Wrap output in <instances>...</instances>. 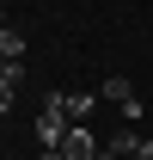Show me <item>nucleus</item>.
Here are the masks:
<instances>
[{"label": "nucleus", "instance_id": "f03ea898", "mask_svg": "<svg viewBox=\"0 0 153 160\" xmlns=\"http://www.w3.org/2000/svg\"><path fill=\"white\" fill-rule=\"evenodd\" d=\"M55 154H61V160H98V136L74 123V129H67V142H61Z\"/></svg>", "mask_w": 153, "mask_h": 160}, {"label": "nucleus", "instance_id": "0eeeda50", "mask_svg": "<svg viewBox=\"0 0 153 160\" xmlns=\"http://www.w3.org/2000/svg\"><path fill=\"white\" fill-rule=\"evenodd\" d=\"M0 56H6V62H25V31L6 25V31H0Z\"/></svg>", "mask_w": 153, "mask_h": 160}, {"label": "nucleus", "instance_id": "20e7f679", "mask_svg": "<svg viewBox=\"0 0 153 160\" xmlns=\"http://www.w3.org/2000/svg\"><path fill=\"white\" fill-rule=\"evenodd\" d=\"M55 99H61V111H67L74 123H86V117H92V92H55Z\"/></svg>", "mask_w": 153, "mask_h": 160}, {"label": "nucleus", "instance_id": "9d476101", "mask_svg": "<svg viewBox=\"0 0 153 160\" xmlns=\"http://www.w3.org/2000/svg\"><path fill=\"white\" fill-rule=\"evenodd\" d=\"M0 31H6V12H0Z\"/></svg>", "mask_w": 153, "mask_h": 160}, {"label": "nucleus", "instance_id": "423d86ee", "mask_svg": "<svg viewBox=\"0 0 153 160\" xmlns=\"http://www.w3.org/2000/svg\"><path fill=\"white\" fill-rule=\"evenodd\" d=\"M98 92H104V99H116V105H135V86H129L123 74H110L104 86H98Z\"/></svg>", "mask_w": 153, "mask_h": 160}, {"label": "nucleus", "instance_id": "7ed1b4c3", "mask_svg": "<svg viewBox=\"0 0 153 160\" xmlns=\"http://www.w3.org/2000/svg\"><path fill=\"white\" fill-rule=\"evenodd\" d=\"M19 80H25V68H19V62H0V111L12 105V92H19Z\"/></svg>", "mask_w": 153, "mask_h": 160}, {"label": "nucleus", "instance_id": "f257e3e1", "mask_svg": "<svg viewBox=\"0 0 153 160\" xmlns=\"http://www.w3.org/2000/svg\"><path fill=\"white\" fill-rule=\"evenodd\" d=\"M67 129H74V117H67V111H61V99L49 92V99H43V111H37V142H43V148H61V142H67Z\"/></svg>", "mask_w": 153, "mask_h": 160}, {"label": "nucleus", "instance_id": "6e6552de", "mask_svg": "<svg viewBox=\"0 0 153 160\" xmlns=\"http://www.w3.org/2000/svg\"><path fill=\"white\" fill-rule=\"evenodd\" d=\"M135 160H153V136H147V142H141V148H135Z\"/></svg>", "mask_w": 153, "mask_h": 160}, {"label": "nucleus", "instance_id": "39448f33", "mask_svg": "<svg viewBox=\"0 0 153 160\" xmlns=\"http://www.w3.org/2000/svg\"><path fill=\"white\" fill-rule=\"evenodd\" d=\"M104 148H110L116 160H135V148H141V136H135V129H116V136L104 142Z\"/></svg>", "mask_w": 153, "mask_h": 160}, {"label": "nucleus", "instance_id": "1a4fd4ad", "mask_svg": "<svg viewBox=\"0 0 153 160\" xmlns=\"http://www.w3.org/2000/svg\"><path fill=\"white\" fill-rule=\"evenodd\" d=\"M43 160H61V154H55V148H43Z\"/></svg>", "mask_w": 153, "mask_h": 160}]
</instances>
